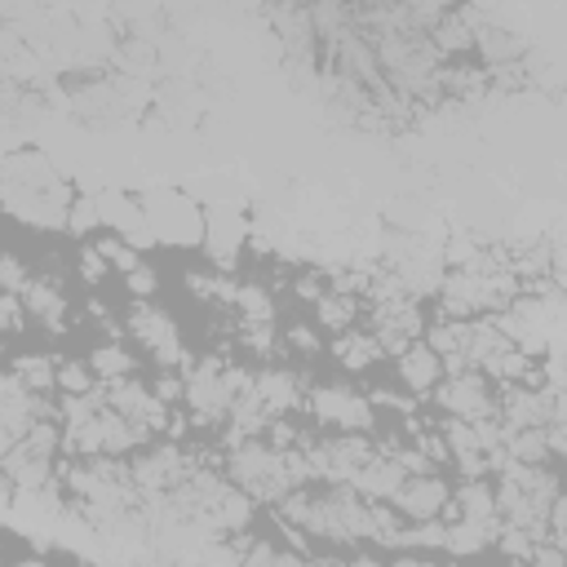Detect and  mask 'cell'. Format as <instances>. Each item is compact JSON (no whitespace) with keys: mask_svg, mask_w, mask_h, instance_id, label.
I'll use <instances>...</instances> for the list:
<instances>
[{"mask_svg":"<svg viewBox=\"0 0 567 567\" xmlns=\"http://www.w3.org/2000/svg\"><path fill=\"white\" fill-rule=\"evenodd\" d=\"M124 284H128V292H133L137 301H151V297H155V288H159V275L142 261V266H133V270L124 275Z\"/></svg>","mask_w":567,"mask_h":567,"instance_id":"obj_38","label":"cell"},{"mask_svg":"<svg viewBox=\"0 0 567 567\" xmlns=\"http://www.w3.org/2000/svg\"><path fill=\"white\" fill-rule=\"evenodd\" d=\"M151 390H155V399H159L164 408H173V403L182 399V377H173V372H164V377H159V381H155Z\"/></svg>","mask_w":567,"mask_h":567,"instance_id":"obj_40","label":"cell"},{"mask_svg":"<svg viewBox=\"0 0 567 567\" xmlns=\"http://www.w3.org/2000/svg\"><path fill=\"white\" fill-rule=\"evenodd\" d=\"M447 514H452V518H461V523H478V527H501V514H496V492H492V478H461V487H452Z\"/></svg>","mask_w":567,"mask_h":567,"instance_id":"obj_25","label":"cell"},{"mask_svg":"<svg viewBox=\"0 0 567 567\" xmlns=\"http://www.w3.org/2000/svg\"><path fill=\"white\" fill-rule=\"evenodd\" d=\"M128 332L133 341H142V350L164 368V372H177L186 368V346H182V332H177V319L168 310H159L155 301H133L128 310Z\"/></svg>","mask_w":567,"mask_h":567,"instance_id":"obj_14","label":"cell"},{"mask_svg":"<svg viewBox=\"0 0 567 567\" xmlns=\"http://www.w3.org/2000/svg\"><path fill=\"white\" fill-rule=\"evenodd\" d=\"M226 483L252 501L279 505L310 483L301 447H275L270 439H235L226 452Z\"/></svg>","mask_w":567,"mask_h":567,"instance_id":"obj_3","label":"cell"},{"mask_svg":"<svg viewBox=\"0 0 567 567\" xmlns=\"http://www.w3.org/2000/svg\"><path fill=\"white\" fill-rule=\"evenodd\" d=\"M279 523L292 532H310L328 545H359L372 540V505L354 496L350 487H323V492H292L275 505Z\"/></svg>","mask_w":567,"mask_h":567,"instance_id":"obj_2","label":"cell"},{"mask_svg":"<svg viewBox=\"0 0 567 567\" xmlns=\"http://www.w3.org/2000/svg\"><path fill=\"white\" fill-rule=\"evenodd\" d=\"M306 377L297 372V368H261V372H252V394L266 403V412L279 421L284 412H297V408H306Z\"/></svg>","mask_w":567,"mask_h":567,"instance_id":"obj_21","label":"cell"},{"mask_svg":"<svg viewBox=\"0 0 567 567\" xmlns=\"http://www.w3.org/2000/svg\"><path fill=\"white\" fill-rule=\"evenodd\" d=\"M18 301H22V315H31L40 328H49V332L66 328V292L53 275H31Z\"/></svg>","mask_w":567,"mask_h":567,"instance_id":"obj_23","label":"cell"},{"mask_svg":"<svg viewBox=\"0 0 567 567\" xmlns=\"http://www.w3.org/2000/svg\"><path fill=\"white\" fill-rule=\"evenodd\" d=\"M368 332H372V341L381 346V354H399V350H408L412 341H421V332H425L421 306H416L412 297H381V301H372V310H368Z\"/></svg>","mask_w":567,"mask_h":567,"instance_id":"obj_17","label":"cell"},{"mask_svg":"<svg viewBox=\"0 0 567 567\" xmlns=\"http://www.w3.org/2000/svg\"><path fill=\"white\" fill-rule=\"evenodd\" d=\"M71 177L40 146H18L0 155V208L31 230H66Z\"/></svg>","mask_w":567,"mask_h":567,"instance_id":"obj_1","label":"cell"},{"mask_svg":"<svg viewBox=\"0 0 567 567\" xmlns=\"http://www.w3.org/2000/svg\"><path fill=\"white\" fill-rule=\"evenodd\" d=\"M509 567H527V563H509Z\"/></svg>","mask_w":567,"mask_h":567,"instance_id":"obj_45","label":"cell"},{"mask_svg":"<svg viewBox=\"0 0 567 567\" xmlns=\"http://www.w3.org/2000/svg\"><path fill=\"white\" fill-rule=\"evenodd\" d=\"M509 297H518V279L505 261H496L492 252H483L470 266H456L443 275L439 284V301H443V319H478V315H496Z\"/></svg>","mask_w":567,"mask_h":567,"instance_id":"obj_6","label":"cell"},{"mask_svg":"<svg viewBox=\"0 0 567 567\" xmlns=\"http://www.w3.org/2000/svg\"><path fill=\"white\" fill-rule=\"evenodd\" d=\"M97 226H102L97 204H93V195H89V190H80V195L71 199V213H66V235H93Z\"/></svg>","mask_w":567,"mask_h":567,"instance_id":"obj_35","label":"cell"},{"mask_svg":"<svg viewBox=\"0 0 567 567\" xmlns=\"http://www.w3.org/2000/svg\"><path fill=\"white\" fill-rule=\"evenodd\" d=\"M390 549H399V554H439L443 549V518H434V523H403L399 532H394V540H390Z\"/></svg>","mask_w":567,"mask_h":567,"instance_id":"obj_30","label":"cell"},{"mask_svg":"<svg viewBox=\"0 0 567 567\" xmlns=\"http://www.w3.org/2000/svg\"><path fill=\"white\" fill-rule=\"evenodd\" d=\"M102 399L124 416V421H133L137 430H164L168 421H173V408H164L159 399H155V390L146 385V381H137V377H124V381H111V385H102Z\"/></svg>","mask_w":567,"mask_h":567,"instance_id":"obj_20","label":"cell"},{"mask_svg":"<svg viewBox=\"0 0 567 567\" xmlns=\"http://www.w3.org/2000/svg\"><path fill=\"white\" fill-rule=\"evenodd\" d=\"M106 270H111V266H106V257L97 252V244H93V248H80V275H84V284H102Z\"/></svg>","mask_w":567,"mask_h":567,"instance_id":"obj_39","label":"cell"},{"mask_svg":"<svg viewBox=\"0 0 567 567\" xmlns=\"http://www.w3.org/2000/svg\"><path fill=\"white\" fill-rule=\"evenodd\" d=\"M44 416H53V403H49V394H35V390H27L13 372H0V461L27 439V430L35 425V421H44Z\"/></svg>","mask_w":567,"mask_h":567,"instance_id":"obj_15","label":"cell"},{"mask_svg":"<svg viewBox=\"0 0 567 567\" xmlns=\"http://www.w3.org/2000/svg\"><path fill=\"white\" fill-rule=\"evenodd\" d=\"M447 501H452V487L434 474V470H425V474H408L399 487H394V496L385 501L403 523H434V518H443L447 514Z\"/></svg>","mask_w":567,"mask_h":567,"instance_id":"obj_19","label":"cell"},{"mask_svg":"<svg viewBox=\"0 0 567 567\" xmlns=\"http://www.w3.org/2000/svg\"><path fill=\"white\" fill-rule=\"evenodd\" d=\"M252 226H248V213L235 204V199H213L204 204V235H199V248L204 257L213 261L217 275H230L244 244H248Z\"/></svg>","mask_w":567,"mask_h":567,"instance_id":"obj_13","label":"cell"},{"mask_svg":"<svg viewBox=\"0 0 567 567\" xmlns=\"http://www.w3.org/2000/svg\"><path fill=\"white\" fill-rule=\"evenodd\" d=\"M430 49H443V53H456V49H474V35H470V22L461 13L443 18V27L434 31V44Z\"/></svg>","mask_w":567,"mask_h":567,"instance_id":"obj_34","label":"cell"},{"mask_svg":"<svg viewBox=\"0 0 567 567\" xmlns=\"http://www.w3.org/2000/svg\"><path fill=\"white\" fill-rule=\"evenodd\" d=\"M390 567H430V563H425V558H416V554H403V558H394Z\"/></svg>","mask_w":567,"mask_h":567,"instance_id":"obj_43","label":"cell"},{"mask_svg":"<svg viewBox=\"0 0 567 567\" xmlns=\"http://www.w3.org/2000/svg\"><path fill=\"white\" fill-rule=\"evenodd\" d=\"M71 501L49 483V487H22L13 492V505H9V523L22 540L40 545V549H58V532H62V518H66Z\"/></svg>","mask_w":567,"mask_h":567,"instance_id":"obj_10","label":"cell"},{"mask_svg":"<svg viewBox=\"0 0 567 567\" xmlns=\"http://www.w3.org/2000/svg\"><path fill=\"white\" fill-rule=\"evenodd\" d=\"M58 452H62V425H58V416H44V421H35L31 430H27V439L0 461V470H4V478L22 492V487H49L53 483V474H58Z\"/></svg>","mask_w":567,"mask_h":567,"instance_id":"obj_9","label":"cell"},{"mask_svg":"<svg viewBox=\"0 0 567 567\" xmlns=\"http://www.w3.org/2000/svg\"><path fill=\"white\" fill-rule=\"evenodd\" d=\"M89 372L97 377V385H111V381H124V377H133L137 372V359L120 346V341H106V346H97L89 359Z\"/></svg>","mask_w":567,"mask_h":567,"instance_id":"obj_29","label":"cell"},{"mask_svg":"<svg viewBox=\"0 0 567 567\" xmlns=\"http://www.w3.org/2000/svg\"><path fill=\"white\" fill-rule=\"evenodd\" d=\"M9 372H13V377L27 385V390L49 394V390H53V377H58V363H53L49 354H18Z\"/></svg>","mask_w":567,"mask_h":567,"instance_id":"obj_32","label":"cell"},{"mask_svg":"<svg viewBox=\"0 0 567 567\" xmlns=\"http://www.w3.org/2000/svg\"><path fill=\"white\" fill-rule=\"evenodd\" d=\"M306 408L319 425L337 430V434H372L377 430V408L368 394L341 385V381H323L306 390Z\"/></svg>","mask_w":567,"mask_h":567,"instance_id":"obj_12","label":"cell"},{"mask_svg":"<svg viewBox=\"0 0 567 567\" xmlns=\"http://www.w3.org/2000/svg\"><path fill=\"white\" fill-rule=\"evenodd\" d=\"M97 252H102V257H106V266H111V270H120V275H128L133 266H142V252H133V248H128L124 239H115V235H111V239H102V244H97Z\"/></svg>","mask_w":567,"mask_h":567,"instance_id":"obj_36","label":"cell"},{"mask_svg":"<svg viewBox=\"0 0 567 567\" xmlns=\"http://www.w3.org/2000/svg\"><path fill=\"white\" fill-rule=\"evenodd\" d=\"M53 390H58L62 399H71V394H89V390H97V377L89 372V363L62 359V363H58V377H53Z\"/></svg>","mask_w":567,"mask_h":567,"instance_id":"obj_33","label":"cell"},{"mask_svg":"<svg viewBox=\"0 0 567 567\" xmlns=\"http://www.w3.org/2000/svg\"><path fill=\"white\" fill-rule=\"evenodd\" d=\"M496 532H501V527H478V523L452 518V523H443V554L474 558V554H483V549L496 545Z\"/></svg>","mask_w":567,"mask_h":567,"instance_id":"obj_27","label":"cell"},{"mask_svg":"<svg viewBox=\"0 0 567 567\" xmlns=\"http://www.w3.org/2000/svg\"><path fill=\"white\" fill-rule=\"evenodd\" d=\"M403 478H408V470L394 461V452H390V447H381V443H377V452H372V456L363 461V470L350 478V492H354V496H363L368 505H385Z\"/></svg>","mask_w":567,"mask_h":567,"instance_id":"obj_22","label":"cell"},{"mask_svg":"<svg viewBox=\"0 0 567 567\" xmlns=\"http://www.w3.org/2000/svg\"><path fill=\"white\" fill-rule=\"evenodd\" d=\"M430 399L443 408L447 421H487V416H496V390H492V381H487L483 372H474V368L447 372V377L434 385Z\"/></svg>","mask_w":567,"mask_h":567,"instance_id":"obj_16","label":"cell"},{"mask_svg":"<svg viewBox=\"0 0 567 567\" xmlns=\"http://www.w3.org/2000/svg\"><path fill=\"white\" fill-rule=\"evenodd\" d=\"M377 452V443L368 434H328L315 443H301L306 470L310 478H319L323 487H350V478L363 470V461Z\"/></svg>","mask_w":567,"mask_h":567,"instance_id":"obj_11","label":"cell"},{"mask_svg":"<svg viewBox=\"0 0 567 567\" xmlns=\"http://www.w3.org/2000/svg\"><path fill=\"white\" fill-rule=\"evenodd\" d=\"M27 279H31V270H27L13 252H0V292H4V297H22Z\"/></svg>","mask_w":567,"mask_h":567,"instance_id":"obj_37","label":"cell"},{"mask_svg":"<svg viewBox=\"0 0 567 567\" xmlns=\"http://www.w3.org/2000/svg\"><path fill=\"white\" fill-rule=\"evenodd\" d=\"M315 323L319 328H328V332H350L354 328V297L350 292H337V288H328L319 301H315Z\"/></svg>","mask_w":567,"mask_h":567,"instance_id":"obj_31","label":"cell"},{"mask_svg":"<svg viewBox=\"0 0 567 567\" xmlns=\"http://www.w3.org/2000/svg\"><path fill=\"white\" fill-rule=\"evenodd\" d=\"M13 567H49L44 558H22V563H13Z\"/></svg>","mask_w":567,"mask_h":567,"instance_id":"obj_44","label":"cell"},{"mask_svg":"<svg viewBox=\"0 0 567 567\" xmlns=\"http://www.w3.org/2000/svg\"><path fill=\"white\" fill-rule=\"evenodd\" d=\"M230 306L239 310L244 332H270L275 328V297L261 284H235Z\"/></svg>","mask_w":567,"mask_h":567,"instance_id":"obj_26","label":"cell"},{"mask_svg":"<svg viewBox=\"0 0 567 567\" xmlns=\"http://www.w3.org/2000/svg\"><path fill=\"white\" fill-rule=\"evenodd\" d=\"M332 354L341 359V368L363 372V368H372V363L381 359V346L372 341V332H368V328H350V332H341V337L332 341Z\"/></svg>","mask_w":567,"mask_h":567,"instance_id":"obj_28","label":"cell"},{"mask_svg":"<svg viewBox=\"0 0 567 567\" xmlns=\"http://www.w3.org/2000/svg\"><path fill=\"white\" fill-rule=\"evenodd\" d=\"M487 323L532 363L549 350H563V288H558V279H536L532 292L509 297Z\"/></svg>","mask_w":567,"mask_h":567,"instance_id":"obj_4","label":"cell"},{"mask_svg":"<svg viewBox=\"0 0 567 567\" xmlns=\"http://www.w3.org/2000/svg\"><path fill=\"white\" fill-rule=\"evenodd\" d=\"M394 372H399V381H403V390L412 399H430L434 385L443 381V359L425 341H412L408 350L394 354Z\"/></svg>","mask_w":567,"mask_h":567,"instance_id":"obj_24","label":"cell"},{"mask_svg":"<svg viewBox=\"0 0 567 567\" xmlns=\"http://www.w3.org/2000/svg\"><path fill=\"white\" fill-rule=\"evenodd\" d=\"M252 372L226 363V359H199V363H186L182 368V403L195 421L213 425V421H226L230 403L239 399V390H248Z\"/></svg>","mask_w":567,"mask_h":567,"instance_id":"obj_8","label":"cell"},{"mask_svg":"<svg viewBox=\"0 0 567 567\" xmlns=\"http://www.w3.org/2000/svg\"><path fill=\"white\" fill-rule=\"evenodd\" d=\"M190 470H195V461H190L182 447H173V443H168V447H151V452L133 456L128 478H133L137 501H142V496H159V492L182 487V483L190 478Z\"/></svg>","mask_w":567,"mask_h":567,"instance_id":"obj_18","label":"cell"},{"mask_svg":"<svg viewBox=\"0 0 567 567\" xmlns=\"http://www.w3.org/2000/svg\"><path fill=\"white\" fill-rule=\"evenodd\" d=\"M137 204H142V217H146L155 244H168V248H199V235H204V204H199L190 190L168 186V182H155V186H142Z\"/></svg>","mask_w":567,"mask_h":567,"instance_id":"obj_7","label":"cell"},{"mask_svg":"<svg viewBox=\"0 0 567 567\" xmlns=\"http://www.w3.org/2000/svg\"><path fill=\"white\" fill-rule=\"evenodd\" d=\"M13 492H18V487H13V483L4 478V470H0V523H9V505H13Z\"/></svg>","mask_w":567,"mask_h":567,"instance_id":"obj_42","label":"cell"},{"mask_svg":"<svg viewBox=\"0 0 567 567\" xmlns=\"http://www.w3.org/2000/svg\"><path fill=\"white\" fill-rule=\"evenodd\" d=\"M288 346H297V350H319V337L306 328V323H297V328H288V337H284Z\"/></svg>","mask_w":567,"mask_h":567,"instance_id":"obj_41","label":"cell"},{"mask_svg":"<svg viewBox=\"0 0 567 567\" xmlns=\"http://www.w3.org/2000/svg\"><path fill=\"white\" fill-rule=\"evenodd\" d=\"M496 492V514L509 527H523L527 536L545 540L549 509L563 501L558 492V470L554 465H505L492 483Z\"/></svg>","mask_w":567,"mask_h":567,"instance_id":"obj_5","label":"cell"}]
</instances>
